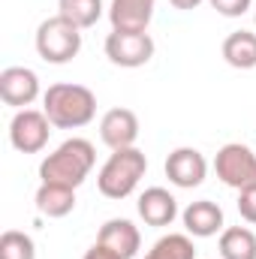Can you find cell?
<instances>
[{"mask_svg": "<svg viewBox=\"0 0 256 259\" xmlns=\"http://www.w3.org/2000/svg\"><path fill=\"white\" fill-rule=\"evenodd\" d=\"M145 259H196V244L187 232H169L154 241V247L145 253Z\"/></svg>", "mask_w": 256, "mask_h": 259, "instance_id": "18", "label": "cell"}, {"mask_svg": "<svg viewBox=\"0 0 256 259\" xmlns=\"http://www.w3.org/2000/svg\"><path fill=\"white\" fill-rule=\"evenodd\" d=\"M103 0H58V15L69 18L75 27L88 30L103 18Z\"/></svg>", "mask_w": 256, "mask_h": 259, "instance_id": "19", "label": "cell"}, {"mask_svg": "<svg viewBox=\"0 0 256 259\" xmlns=\"http://www.w3.org/2000/svg\"><path fill=\"white\" fill-rule=\"evenodd\" d=\"M136 211H139V217L148 226L163 229V226H172L175 223V217H178V199L169 193L166 187H148L145 193L139 196Z\"/></svg>", "mask_w": 256, "mask_h": 259, "instance_id": "12", "label": "cell"}, {"mask_svg": "<svg viewBox=\"0 0 256 259\" xmlns=\"http://www.w3.org/2000/svg\"><path fill=\"white\" fill-rule=\"evenodd\" d=\"M145 172H148V157L136 145L112 151L97 175V190L106 199H127L145 178Z\"/></svg>", "mask_w": 256, "mask_h": 259, "instance_id": "3", "label": "cell"}, {"mask_svg": "<svg viewBox=\"0 0 256 259\" xmlns=\"http://www.w3.org/2000/svg\"><path fill=\"white\" fill-rule=\"evenodd\" d=\"M81 259H121V256H118V253H112L109 247H103V244L97 241V244H94V247H91V250H88Z\"/></svg>", "mask_w": 256, "mask_h": 259, "instance_id": "23", "label": "cell"}, {"mask_svg": "<svg viewBox=\"0 0 256 259\" xmlns=\"http://www.w3.org/2000/svg\"><path fill=\"white\" fill-rule=\"evenodd\" d=\"M157 0H112L109 21L112 30H148Z\"/></svg>", "mask_w": 256, "mask_h": 259, "instance_id": "14", "label": "cell"}, {"mask_svg": "<svg viewBox=\"0 0 256 259\" xmlns=\"http://www.w3.org/2000/svg\"><path fill=\"white\" fill-rule=\"evenodd\" d=\"M97 163V151L88 139L72 136L61 142L42 163H39V184H64V187H81Z\"/></svg>", "mask_w": 256, "mask_h": 259, "instance_id": "1", "label": "cell"}, {"mask_svg": "<svg viewBox=\"0 0 256 259\" xmlns=\"http://www.w3.org/2000/svg\"><path fill=\"white\" fill-rule=\"evenodd\" d=\"M217 247L220 259H256V235L247 226H226Z\"/></svg>", "mask_w": 256, "mask_h": 259, "instance_id": "17", "label": "cell"}, {"mask_svg": "<svg viewBox=\"0 0 256 259\" xmlns=\"http://www.w3.org/2000/svg\"><path fill=\"white\" fill-rule=\"evenodd\" d=\"M253 21H256V6H253Z\"/></svg>", "mask_w": 256, "mask_h": 259, "instance_id": "25", "label": "cell"}, {"mask_svg": "<svg viewBox=\"0 0 256 259\" xmlns=\"http://www.w3.org/2000/svg\"><path fill=\"white\" fill-rule=\"evenodd\" d=\"M175 9H181V12H190V9H196V6H202L205 0H169Z\"/></svg>", "mask_w": 256, "mask_h": 259, "instance_id": "24", "label": "cell"}, {"mask_svg": "<svg viewBox=\"0 0 256 259\" xmlns=\"http://www.w3.org/2000/svg\"><path fill=\"white\" fill-rule=\"evenodd\" d=\"M103 49H106V58L115 66H121V69H139L157 52L148 30H112L106 36Z\"/></svg>", "mask_w": 256, "mask_h": 259, "instance_id": "6", "label": "cell"}, {"mask_svg": "<svg viewBox=\"0 0 256 259\" xmlns=\"http://www.w3.org/2000/svg\"><path fill=\"white\" fill-rule=\"evenodd\" d=\"M181 220H184L187 235H193V238H211V235H217V232L226 229L223 208L217 202H211V199H196V202H190L181 211Z\"/></svg>", "mask_w": 256, "mask_h": 259, "instance_id": "13", "label": "cell"}, {"mask_svg": "<svg viewBox=\"0 0 256 259\" xmlns=\"http://www.w3.org/2000/svg\"><path fill=\"white\" fill-rule=\"evenodd\" d=\"M238 214H241V220L256 226V187L238 190Z\"/></svg>", "mask_w": 256, "mask_h": 259, "instance_id": "22", "label": "cell"}, {"mask_svg": "<svg viewBox=\"0 0 256 259\" xmlns=\"http://www.w3.org/2000/svg\"><path fill=\"white\" fill-rule=\"evenodd\" d=\"M208 3H211V9H217L226 18H241L244 12L253 9V0H208Z\"/></svg>", "mask_w": 256, "mask_h": 259, "instance_id": "21", "label": "cell"}, {"mask_svg": "<svg viewBox=\"0 0 256 259\" xmlns=\"http://www.w3.org/2000/svg\"><path fill=\"white\" fill-rule=\"evenodd\" d=\"M97 241L103 247H109L112 253H118L121 259H133L139 253V247H142V232L127 217H112V220H106L100 226Z\"/></svg>", "mask_w": 256, "mask_h": 259, "instance_id": "10", "label": "cell"}, {"mask_svg": "<svg viewBox=\"0 0 256 259\" xmlns=\"http://www.w3.org/2000/svg\"><path fill=\"white\" fill-rule=\"evenodd\" d=\"M100 139L112 148V151H121V148H133L136 139H139V118L133 109H109L100 121Z\"/></svg>", "mask_w": 256, "mask_h": 259, "instance_id": "11", "label": "cell"}, {"mask_svg": "<svg viewBox=\"0 0 256 259\" xmlns=\"http://www.w3.org/2000/svg\"><path fill=\"white\" fill-rule=\"evenodd\" d=\"M36 97H39V75L30 66H6L0 72V100L6 106L18 112L33 106Z\"/></svg>", "mask_w": 256, "mask_h": 259, "instance_id": "9", "label": "cell"}, {"mask_svg": "<svg viewBox=\"0 0 256 259\" xmlns=\"http://www.w3.org/2000/svg\"><path fill=\"white\" fill-rule=\"evenodd\" d=\"M33 46L46 64H69L81 52V27H75L64 15H52L36 27Z\"/></svg>", "mask_w": 256, "mask_h": 259, "instance_id": "4", "label": "cell"}, {"mask_svg": "<svg viewBox=\"0 0 256 259\" xmlns=\"http://www.w3.org/2000/svg\"><path fill=\"white\" fill-rule=\"evenodd\" d=\"M0 259H36V244L27 232L6 229L0 235Z\"/></svg>", "mask_w": 256, "mask_h": 259, "instance_id": "20", "label": "cell"}, {"mask_svg": "<svg viewBox=\"0 0 256 259\" xmlns=\"http://www.w3.org/2000/svg\"><path fill=\"white\" fill-rule=\"evenodd\" d=\"M214 172L217 178L232 187V190H247L256 187V154L241 145V142H229L217 151L214 157Z\"/></svg>", "mask_w": 256, "mask_h": 259, "instance_id": "5", "label": "cell"}, {"mask_svg": "<svg viewBox=\"0 0 256 259\" xmlns=\"http://www.w3.org/2000/svg\"><path fill=\"white\" fill-rule=\"evenodd\" d=\"M33 202H36V211L42 217L58 220V217H66L75 208V190L64 187V184H39Z\"/></svg>", "mask_w": 256, "mask_h": 259, "instance_id": "15", "label": "cell"}, {"mask_svg": "<svg viewBox=\"0 0 256 259\" xmlns=\"http://www.w3.org/2000/svg\"><path fill=\"white\" fill-rule=\"evenodd\" d=\"M49 136H52V121L46 118V112L18 109L9 121V142L21 154H39L49 145Z\"/></svg>", "mask_w": 256, "mask_h": 259, "instance_id": "7", "label": "cell"}, {"mask_svg": "<svg viewBox=\"0 0 256 259\" xmlns=\"http://www.w3.org/2000/svg\"><path fill=\"white\" fill-rule=\"evenodd\" d=\"M42 112L52 121V127L58 130L88 127L97 118V97L84 84L58 81V84H49V91L42 94Z\"/></svg>", "mask_w": 256, "mask_h": 259, "instance_id": "2", "label": "cell"}, {"mask_svg": "<svg viewBox=\"0 0 256 259\" xmlns=\"http://www.w3.org/2000/svg\"><path fill=\"white\" fill-rule=\"evenodd\" d=\"M223 61L235 69L256 66V33L253 30H232L223 39Z\"/></svg>", "mask_w": 256, "mask_h": 259, "instance_id": "16", "label": "cell"}, {"mask_svg": "<svg viewBox=\"0 0 256 259\" xmlns=\"http://www.w3.org/2000/svg\"><path fill=\"white\" fill-rule=\"evenodd\" d=\"M163 169H166L169 184H175L181 190H193V187H199L208 178V160L196 148H175L166 157Z\"/></svg>", "mask_w": 256, "mask_h": 259, "instance_id": "8", "label": "cell"}]
</instances>
